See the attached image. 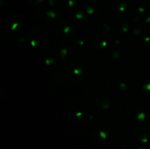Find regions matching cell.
I'll return each mask as SVG.
<instances>
[{
  "label": "cell",
  "instance_id": "obj_14",
  "mask_svg": "<svg viewBox=\"0 0 150 149\" xmlns=\"http://www.w3.org/2000/svg\"><path fill=\"white\" fill-rule=\"evenodd\" d=\"M136 10L139 12V13H144V12H145V10H146V7H145V5H144V3L139 1V2H138L137 4H136Z\"/></svg>",
  "mask_w": 150,
  "mask_h": 149
},
{
  "label": "cell",
  "instance_id": "obj_3",
  "mask_svg": "<svg viewBox=\"0 0 150 149\" xmlns=\"http://www.w3.org/2000/svg\"><path fill=\"white\" fill-rule=\"evenodd\" d=\"M66 74L70 80L77 81L81 80L83 77V69L78 64L72 63L67 66L66 69Z\"/></svg>",
  "mask_w": 150,
  "mask_h": 149
},
{
  "label": "cell",
  "instance_id": "obj_15",
  "mask_svg": "<svg viewBox=\"0 0 150 149\" xmlns=\"http://www.w3.org/2000/svg\"><path fill=\"white\" fill-rule=\"evenodd\" d=\"M46 15H47V18H48V20H53V21L55 20L56 19L58 18V15H57V13H56L54 11H52V10H51V11H48V13H47Z\"/></svg>",
  "mask_w": 150,
  "mask_h": 149
},
{
  "label": "cell",
  "instance_id": "obj_2",
  "mask_svg": "<svg viewBox=\"0 0 150 149\" xmlns=\"http://www.w3.org/2000/svg\"><path fill=\"white\" fill-rule=\"evenodd\" d=\"M29 41L33 47L40 46L45 41V34L39 28H34L29 34Z\"/></svg>",
  "mask_w": 150,
  "mask_h": 149
},
{
  "label": "cell",
  "instance_id": "obj_21",
  "mask_svg": "<svg viewBox=\"0 0 150 149\" xmlns=\"http://www.w3.org/2000/svg\"><path fill=\"white\" fill-rule=\"evenodd\" d=\"M68 2H69V7H70V8H74V7H75L74 1H72V0H70Z\"/></svg>",
  "mask_w": 150,
  "mask_h": 149
},
{
  "label": "cell",
  "instance_id": "obj_24",
  "mask_svg": "<svg viewBox=\"0 0 150 149\" xmlns=\"http://www.w3.org/2000/svg\"><path fill=\"white\" fill-rule=\"evenodd\" d=\"M123 149H125V148H123Z\"/></svg>",
  "mask_w": 150,
  "mask_h": 149
},
{
  "label": "cell",
  "instance_id": "obj_5",
  "mask_svg": "<svg viewBox=\"0 0 150 149\" xmlns=\"http://www.w3.org/2000/svg\"><path fill=\"white\" fill-rule=\"evenodd\" d=\"M58 51L53 47H50L46 49L45 53H44V59L45 63L48 65L53 64L56 62L57 58H58Z\"/></svg>",
  "mask_w": 150,
  "mask_h": 149
},
{
  "label": "cell",
  "instance_id": "obj_16",
  "mask_svg": "<svg viewBox=\"0 0 150 149\" xmlns=\"http://www.w3.org/2000/svg\"><path fill=\"white\" fill-rule=\"evenodd\" d=\"M108 53H111V55H108V57H112V58H115V59H117V58H120V53H119V51H110L109 52H108Z\"/></svg>",
  "mask_w": 150,
  "mask_h": 149
},
{
  "label": "cell",
  "instance_id": "obj_9",
  "mask_svg": "<svg viewBox=\"0 0 150 149\" xmlns=\"http://www.w3.org/2000/svg\"><path fill=\"white\" fill-rule=\"evenodd\" d=\"M93 42L95 47L97 49L102 51L106 47L107 39L105 35L102 34H98L95 35L93 39Z\"/></svg>",
  "mask_w": 150,
  "mask_h": 149
},
{
  "label": "cell",
  "instance_id": "obj_17",
  "mask_svg": "<svg viewBox=\"0 0 150 149\" xmlns=\"http://www.w3.org/2000/svg\"><path fill=\"white\" fill-rule=\"evenodd\" d=\"M136 117H137L138 120H139V121H141V122H142V121H145L146 118V117H147V115L146 116V115L144 113H142V112H141L140 114H139L138 115H136Z\"/></svg>",
  "mask_w": 150,
  "mask_h": 149
},
{
  "label": "cell",
  "instance_id": "obj_12",
  "mask_svg": "<svg viewBox=\"0 0 150 149\" xmlns=\"http://www.w3.org/2000/svg\"><path fill=\"white\" fill-rule=\"evenodd\" d=\"M95 105L99 109L107 110L111 107V102L107 96H100L96 100Z\"/></svg>",
  "mask_w": 150,
  "mask_h": 149
},
{
  "label": "cell",
  "instance_id": "obj_23",
  "mask_svg": "<svg viewBox=\"0 0 150 149\" xmlns=\"http://www.w3.org/2000/svg\"><path fill=\"white\" fill-rule=\"evenodd\" d=\"M103 1H105V0H103Z\"/></svg>",
  "mask_w": 150,
  "mask_h": 149
},
{
  "label": "cell",
  "instance_id": "obj_11",
  "mask_svg": "<svg viewBox=\"0 0 150 149\" xmlns=\"http://www.w3.org/2000/svg\"><path fill=\"white\" fill-rule=\"evenodd\" d=\"M9 22H10L11 29H13V31L19 30L22 27V25H23V20L18 15H11V17L10 18V20H9Z\"/></svg>",
  "mask_w": 150,
  "mask_h": 149
},
{
  "label": "cell",
  "instance_id": "obj_18",
  "mask_svg": "<svg viewBox=\"0 0 150 149\" xmlns=\"http://www.w3.org/2000/svg\"><path fill=\"white\" fill-rule=\"evenodd\" d=\"M143 93H150V83H147L143 87Z\"/></svg>",
  "mask_w": 150,
  "mask_h": 149
},
{
  "label": "cell",
  "instance_id": "obj_13",
  "mask_svg": "<svg viewBox=\"0 0 150 149\" xmlns=\"http://www.w3.org/2000/svg\"><path fill=\"white\" fill-rule=\"evenodd\" d=\"M85 9H86V11L88 14L89 15L95 14V13L98 11V5L96 2H95V1H89L86 3Z\"/></svg>",
  "mask_w": 150,
  "mask_h": 149
},
{
  "label": "cell",
  "instance_id": "obj_8",
  "mask_svg": "<svg viewBox=\"0 0 150 149\" xmlns=\"http://www.w3.org/2000/svg\"><path fill=\"white\" fill-rule=\"evenodd\" d=\"M133 136L139 141L142 142V143H146L149 138V133L145 129L138 128L136 129L133 131Z\"/></svg>",
  "mask_w": 150,
  "mask_h": 149
},
{
  "label": "cell",
  "instance_id": "obj_6",
  "mask_svg": "<svg viewBox=\"0 0 150 149\" xmlns=\"http://www.w3.org/2000/svg\"><path fill=\"white\" fill-rule=\"evenodd\" d=\"M60 57L67 62H70L73 61L75 56V52L73 48L70 46H65L61 49L59 52Z\"/></svg>",
  "mask_w": 150,
  "mask_h": 149
},
{
  "label": "cell",
  "instance_id": "obj_7",
  "mask_svg": "<svg viewBox=\"0 0 150 149\" xmlns=\"http://www.w3.org/2000/svg\"><path fill=\"white\" fill-rule=\"evenodd\" d=\"M73 20L75 24L79 27H85L89 23L88 18L83 13H81V12H79L74 15V16L73 17Z\"/></svg>",
  "mask_w": 150,
  "mask_h": 149
},
{
  "label": "cell",
  "instance_id": "obj_10",
  "mask_svg": "<svg viewBox=\"0 0 150 149\" xmlns=\"http://www.w3.org/2000/svg\"><path fill=\"white\" fill-rule=\"evenodd\" d=\"M114 31L118 34H124L129 30V24L126 20H120L114 25Z\"/></svg>",
  "mask_w": 150,
  "mask_h": 149
},
{
  "label": "cell",
  "instance_id": "obj_1",
  "mask_svg": "<svg viewBox=\"0 0 150 149\" xmlns=\"http://www.w3.org/2000/svg\"><path fill=\"white\" fill-rule=\"evenodd\" d=\"M111 14L115 17H122L127 13L128 7L124 0H114L110 6Z\"/></svg>",
  "mask_w": 150,
  "mask_h": 149
},
{
  "label": "cell",
  "instance_id": "obj_20",
  "mask_svg": "<svg viewBox=\"0 0 150 149\" xmlns=\"http://www.w3.org/2000/svg\"><path fill=\"white\" fill-rule=\"evenodd\" d=\"M29 2H30L31 4H35V5H38V4H41V3L43 1V0H28Z\"/></svg>",
  "mask_w": 150,
  "mask_h": 149
},
{
  "label": "cell",
  "instance_id": "obj_22",
  "mask_svg": "<svg viewBox=\"0 0 150 149\" xmlns=\"http://www.w3.org/2000/svg\"><path fill=\"white\" fill-rule=\"evenodd\" d=\"M148 1H149V2H150V0H148Z\"/></svg>",
  "mask_w": 150,
  "mask_h": 149
},
{
  "label": "cell",
  "instance_id": "obj_4",
  "mask_svg": "<svg viewBox=\"0 0 150 149\" xmlns=\"http://www.w3.org/2000/svg\"><path fill=\"white\" fill-rule=\"evenodd\" d=\"M74 29L70 23L67 22H62L58 25L56 29V34L59 38L62 39H67L73 35Z\"/></svg>",
  "mask_w": 150,
  "mask_h": 149
},
{
  "label": "cell",
  "instance_id": "obj_19",
  "mask_svg": "<svg viewBox=\"0 0 150 149\" xmlns=\"http://www.w3.org/2000/svg\"><path fill=\"white\" fill-rule=\"evenodd\" d=\"M145 26H146V29L150 32V16H148L146 18V20H145Z\"/></svg>",
  "mask_w": 150,
  "mask_h": 149
}]
</instances>
